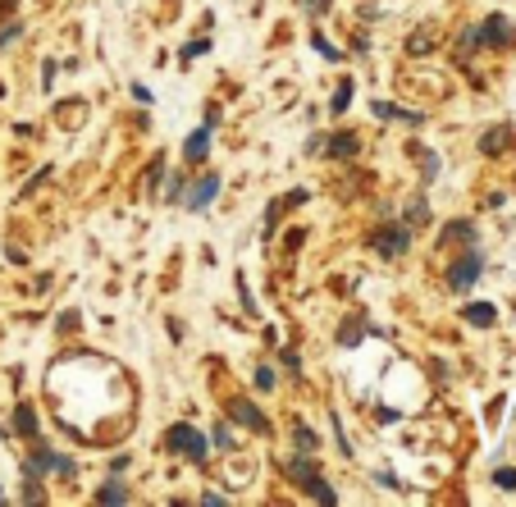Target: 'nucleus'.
Returning a JSON list of instances; mask_svg holds the SVG:
<instances>
[{
	"instance_id": "obj_16",
	"label": "nucleus",
	"mask_w": 516,
	"mask_h": 507,
	"mask_svg": "<svg viewBox=\"0 0 516 507\" xmlns=\"http://www.w3.org/2000/svg\"><path fill=\"white\" fill-rule=\"evenodd\" d=\"M493 484H503V489H516V471H512V466H503V471H493Z\"/></svg>"
},
{
	"instance_id": "obj_21",
	"label": "nucleus",
	"mask_w": 516,
	"mask_h": 507,
	"mask_svg": "<svg viewBox=\"0 0 516 507\" xmlns=\"http://www.w3.org/2000/svg\"><path fill=\"white\" fill-rule=\"evenodd\" d=\"M297 443H301V448H316V434H311L306 425H297Z\"/></svg>"
},
{
	"instance_id": "obj_19",
	"label": "nucleus",
	"mask_w": 516,
	"mask_h": 507,
	"mask_svg": "<svg viewBox=\"0 0 516 507\" xmlns=\"http://www.w3.org/2000/svg\"><path fill=\"white\" fill-rule=\"evenodd\" d=\"M256 388H260V393H265V388H275V370L260 366V370H256Z\"/></svg>"
},
{
	"instance_id": "obj_11",
	"label": "nucleus",
	"mask_w": 516,
	"mask_h": 507,
	"mask_svg": "<svg viewBox=\"0 0 516 507\" xmlns=\"http://www.w3.org/2000/svg\"><path fill=\"white\" fill-rule=\"evenodd\" d=\"M503 146H508V129H493V133H484V138H480V151H484V155L503 151Z\"/></svg>"
},
{
	"instance_id": "obj_5",
	"label": "nucleus",
	"mask_w": 516,
	"mask_h": 507,
	"mask_svg": "<svg viewBox=\"0 0 516 507\" xmlns=\"http://www.w3.org/2000/svg\"><path fill=\"white\" fill-rule=\"evenodd\" d=\"M210 129H215V124H201L197 133H192L188 138V146H183V151H188V165H201L206 160V146H210Z\"/></svg>"
},
{
	"instance_id": "obj_2",
	"label": "nucleus",
	"mask_w": 516,
	"mask_h": 507,
	"mask_svg": "<svg viewBox=\"0 0 516 507\" xmlns=\"http://www.w3.org/2000/svg\"><path fill=\"white\" fill-rule=\"evenodd\" d=\"M407 242H412V233H407V229H375V233H370V247H375L379 256H402Z\"/></svg>"
},
{
	"instance_id": "obj_8",
	"label": "nucleus",
	"mask_w": 516,
	"mask_h": 507,
	"mask_svg": "<svg viewBox=\"0 0 516 507\" xmlns=\"http://www.w3.org/2000/svg\"><path fill=\"white\" fill-rule=\"evenodd\" d=\"M480 42H493V46H503V42H508V23H503V14H493L489 23L480 28Z\"/></svg>"
},
{
	"instance_id": "obj_12",
	"label": "nucleus",
	"mask_w": 516,
	"mask_h": 507,
	"mask_svg": "<svg viewBox=\"0 0 516 507\" xmlns=\"http://www.w3.org/2000/svg\"><path fill=\"white\" fill-rule=\"evenodd\" d=\"M14 425H18V434L32 439V434H37V416H32V407H18V412H14Z\"/></svg>"
},
{
	"instance_id": "obj_1",
	"label": "nucleus",
	"mask_w": 516,
	"mask_h": 507,
	"mask_svg": "<svg viewBox=\"0 0 516 507\" xmlns=\"http://www.w3.org/2000/svg\"><path fill=\"white\" fill-rule=\"evenodd\" d=\"M164 443H169L174 453H183L188 462H197V466L206 462V439H201L197 430H192V425H174V430L164 434Z\"/></svg>"
},
{
	"instance_id": "obj_20",
	"label": "nucleus",
	"mask_w": 516,
	"mask_h": 507,
	"mask_svg": "<svg viewBox=\"0 0 516 507\" xmlns=\"http://www.w3.org/2000/svg\"><path fill=\"white\" fill-rule=\"evenodd\" d=\"M425 46H430V32H416V37H412V46H407V51H412V55H425Z\"/></svg>"
},
{
	"instance_id": "obj_6",
	"label": "nucleus",
	"mask_w": 516,
	"mask_h": 507,
	"mask_svg": "<svg viewBox=\"0 0 516 507\" xmlns=\"http://www.w3.org/2000/svg\"><path fill=\"white\" fill-rule=\"evenodd\" d=\"M215 192H220V179H215V174H206V179L197 183V192H192V197H188V206H192V210H206Z\"/></svg>"
},
{
	"instance_id": "obj_15",
	"label": "nucleus",
	"mask_w": 516,
	"mask_h": 507,
	"mask_svg": "<svg viewBox=\"0 0 516 507\" xmlns=\"http://www.w3.org/2000/svg\"><path fill=\"white\" fill-rule=\"evenodd\" d=\"M443 238H452V242H471V224H448Z\"/></svg>"
},
{
	"instance_id": "obj_18",
	"label": "nucleus",
	"mask_w": 516,
	"mask_h": 507,
	"mask_svg": "<svg viewBox=\"0 0 516 507\" xmlns=\"http://www.w3.org/2000/svg\"><path fill=\"white\" fill-rule=\"evenodd\" d=\"M311 42H316V51H320V55H325V60H338V55H343V51H334V46H329V42H325V37H320V32H316V37H311Z\"/></svg>"
},
{
	"instance_id": "obj_17",
	"label": "nucleus",
	"mask_w": 516,
	"mask_h": 507,
	"mask_svg": "<svg viewBox=\"0 0 516 507\" xmlns=\"http://www.w3.org/2000/svg\"><path fill=\"white\" fill-rule=\"evenodd\" d=\"M210 51V42H188L183 46V60H197V55H206Z\"/></svg>"
},
{
	"instance_id": "obj_4",
	"label": "nucleus",
	"mask_w": 516,
	"mask_h": 507,
	"mask_svg": "<svg viewBox=\"0 0 516 507\" xmlns=\"http://www.w3.org/2000/svg\"><path fill=\"white\" fill-rule=\"evenodd\" d=\"M229 412H233V421H238V425H247V430H270V425H265V416H260L256 407L247 402V398H233V407H229Z\"/></svg>"
},
{
	"instance_id": "obj_3",
	"label": "nucleus",
	"mask_w": 516,
	"mask_h": 507,
	"mask_svg": "<svg viewBox=\"0 0 516 507\" xmlns=\"http://www.w3.org/2000/svg\"><path fill=\"white\" fill-rule=\"evenodd\" d=\"M480 270H484V261L471 251V256H462L452 270H448V284H452V288H471L475 279H480Z\"/></svg>"
},
{
	"instance_id": "obj_10",
	"label": "nucleus",
	"mask_w": 516,
	"mask_h": 507,
	"mask_svg": "<svg viewBox=\"0 0 516 507\" xmlns=\"http://www.w3.org/2000/svg\"><path fill=\"white\" fill-rule=\"evenodd\" d=\"M96 503H128V489L119 480H110L105 489H96Z\"/></svg>"
},
{
	"instance_id": "obj_7",
	"label": "nucleus",
	"mask_w": 516,
	"mask_h": 507,
	"mask_svg": "<svg viewBox=\"0 0 516 507\" xmlns=\"http://www.w3.org/2000/svg\"><path fill=\"white\" fill-rule=\"evenodd\" d=\"M462 316H466V320H471V325H480V329H489V325H493V320H498V311H493V306H489V302H471V306H466V311H462Z\"/></svg>"
},
{
	"instance_id": "obj_22",
	"label": "nucleus",
	"mask_w": 516,
	"mask_h": 507,
	"mask_svg": "<svg viewBox=\"0 0 516 507\" xmlns=\"http://www.w3.org/2000/svg\"><path fill=\"white\" fill-rule=\"evenodd\" d=\"M14 37H18V23H9V28H5V32H0V51H5V46H9V42H14Z\"/></svg>"
},
{
	"instance_id": "obj_23",
	"label": "nucleus",
	"mask_w": 516,
	"mask_h": 507,
	"mask_svg": "<svg viewBox=\"0 0 516 507\" xmlns=\"http://www.w3.org/2000/svg\"><path fill=\"white\" fill-rule=\"evenodd\" d=\"M215 443H220V448H233V434H229V430H224V425H220V430H215Z\"/></svg>"
},
{
	"instance_id": "obj_14",
	"label": "nucleus",
	"mask_w": 516,
	"mask_h": 507,
	"mask_svg": "<svg viewBox=\"0 0 516 507\" xmlns=\"http://www.w3.org/2000/svg\"><path fill=\"white\" fill-rule=\"evenodd\" d=\"M347 101H352V83H343V87H338V96L329 101V110H334V114H343V110H347Z\"/></svg>"
},
{
	"instance_id": "obj_9",
	"label": "nucleus",
	"mask_w": 516,
	"mask_h": 507,
	"mask_svg": "<svg viewBox=\"0 0 516 507\" xmlns=\"http://www.w3.org/2000/svg\"><path fill=\"white\" fill-rule=\"evenodd\" d=\"M375 114L379 119H407V124H421V110H397L388 101H375Z\"/></svg>"
},
{
	"instance_id": "obj_13",
	"label": "nucleus",
	"mask_w": 516,
	"mask_h": 507,
	"mask_svg": "<svg viewBox=\"0 0 516 507\" xmlns=\"http://www.w3.org/2000/svg\"><path fill=\"white\" fill-rule=\"evenodd\" d=\"M329 155H356V138H352V133L334 138V142H329Z\"/></svg>"
}]
</instances>
